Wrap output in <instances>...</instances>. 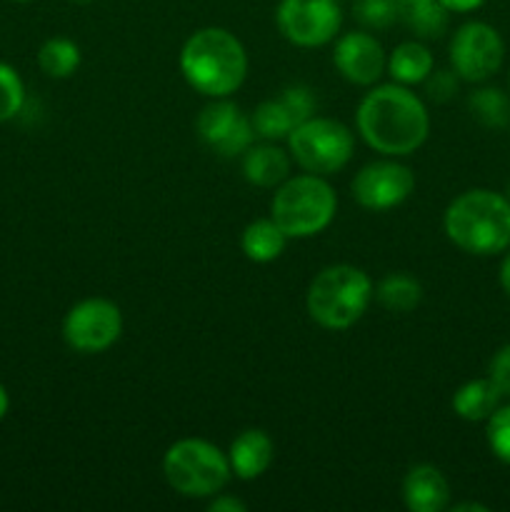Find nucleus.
<instances>
[{"label": "nucleus", "mask_w": 510, "mask_h": 512, "mask_svg": "<svg viewBox=\"0 0 510 512\" xmlns=\"http://www.w3.org/2000/svg\"><path fill=\"white\" fill-rule=\"evenodd\" d=\"M185 83L205 98H230L248 75V53L225 28H200L180 48Z\"/></svg>", "instance_id": "nucleus-2"}, {"label": "nucleus", "mask_w": 510, "mask_h": 512, "mask_svg": "<svg viewBox=\"0 0 510 512\" xmlns=\"http://www.w3.org/2000/svg\"><path fill=\"white\" fill-rule=\"evenodd\" d=\"M458 73L453 68L450 70H430L428 78L423 80L425 85V93H428L430 100L435 103H448L455 93H458Z\"/></svg>", "instance_id": "nucleus-28"}, {"label": "nucleus", "mask_w": 510, "mask_h": 512, "mask_svg": "<svg viewBox=\"0 0 510 512\" xmlns=\"http://www.w3.org/2000/svg\"><path fill=\"white\" fill-rule=\"evenodd\" d=\"M15 3H30V0H15Z\"/></svg>", "instance_id": "nucleus-36"}, {"label": "nucleus", "mask_w": 510, "mask_h": 512, "mask_svg": "<svg viewBox=\"0 0 510 512\" xmlns=\"http://www.w3.org/2000/svg\"><path fill=\"white\" fill-rule=\"evenodd\" d=\"M433 68V53L418 40H405V43L395 45L393 53L388 55V63H385V70L390 73L393 83L400 85L423 83Z\"/></svg>", "instance_id": "nucleus-21"}, {"label": "nucleus", "mask_w": 510, "mask_h": 512, "mask_svg": "<svg viewBox=\"0 0 510 512\" xmlns=\"http://www.w3.org/2000/svg\"><path fill=\"white\" fill-rule=\"evenodd\" d=\"M485 423H488L485 438H488L490 450H493L495 458L510 465V405L495 410Z\"/></svg>", "instance_id": "nucleus-27"}, {"label": "nucleus", "mask_w": 510, "mask_h": 512, "mask_svg": "<svg viewBox=\"0 0 510 512\" xmlns=\"http://www.w3.org/2000/svg\"><path fill=\"white\" fill-rule=\"evenodd\" d=\"M468 110L483 128L503 130L510 125V98L500 88L473 90L468 98Z\"/></svg>", "instance_id": "nucleus-23"}, {"label": "nucleus", "mask_w": 510, "mask_h": 512, "mask_svg": "<svg viewBox=\"0 0 510 512\" xmlns=\"http://www.w3.org/2000/svg\"><path fill=\"white\" fill-rule=\"evenodd\" d=\"M373 298L390 313H413L423 300V285L408 273H390L375 285Z\"/></svg>", "instance_id": "nucleus-22"}, {"label": "nucleus", "mask_w": 510, "mask_h": 512, "mask_svg": "<svg viewBox=\"0 0 510 512\" xmlns=\"http://www.w3.org/2000/svg\"><path fill=\"white\" fill-rule=\"evenodd\" d=\"M450 243L470 255H498L510 245V200L495 190L473 188L445 208Z\"/></svg>", "instance_id": "nucleus-3"}, {"label": "nucleus", "mask_w": 510, "mask_h": 512, "mask_svg": "<svg viewBox=\"0 0 510 512\" xmlns=\"http://www.w3.org/2000/svg\"><path fill=\"white\" fill-rule=\"evenodd\" d=\"M505 58V45L498 30L488 23L460 25L458 33L450 40V65L460 80L483 83L493 78Z\"/></svg>", "instance_id": "nucleus-10"}, {"label": "nucleus", "mask_w": 510, "mask_h": 512, "mask_svg": "<svg viewBox=\"0 0 510 512\" xmlns=\"http://www.w3.org/2000/svg\"><path fill=\"white\" fill-rule=\"evenodd\" d=\"M440 3L448 13H470V10H478L485 0H440Z\"/></svg>", "instance_id": "nucleus-31"}, {"label": "nucleus", "mask_w": 510, "mask_h": 512, "mask_svg": "<svg viewBox=\"0 0 510 512\" xmlns=\"http://www.w3.org/2000/svg\"><path fill=\"white\" fill-rule=\"evenodd\" d=\"M360 138L375 153L403 158L428 140L430 115L408 85H375L363 95L355 113Z\"/></svg>", "instance_id": "nucleus-1"}, {"label": "nucleus", "mask_w": 510, "mask_h": 512, "mask_svg": "<svg viewBox=\"0 0 510 512\" xmlns=\"http://www.w3.org/2000/svg\"><path fill=\"white\" fill-rule=\"evenodd\" d=\"M338 213V195L323 175L303 173L278 185L270 203V218L288 238L303 240L323 233Z\"/></svg>", "instance_id": "nucleus-5"}, {"label": "nucleus", "mask_w": 510, "mask_h": 512, "mask_svg": "<svg viewBox=\"0 0 510 512\" xmlns=\"http://www.w3.org/2000/svg\"><path fill=\"white\" fill-rule=\"evenodd\" d=\"M73 3H93V0H73Z\"/></svg>", "instance_id": "nucleus-35"}, {"label": "nucleus", "mask_w": 510, "mask_h": 512, "mask_svg": "<svg viewBox=\"0 0 510 512\" xmlns=\"http://www.w3.org/2000/svg\"><path fill=\"white\" fill-rule=\"evenodd\" d=\"M500 400H503V393H500V388L493 380H470V383L460 385L455 390L453 413L458 418L468 420V423H483V420H488L500 408Z\"/></svg>", "instance_id": "nucleus-18"}, {"label": "nucleus", "mask_w": 510, "mask_h": 512, "mask_svg": "<svg viewBox=\"0 0 510 512\" xmlns=\"http://www.w3.org/2000/svg\"><path fill=\"white\" fill-rule=\"evenodd\" d=\"M343 13L338 0H280L275 25L298 48H323L338 35Z\"/></svg>", "instance_id": "nucleus-9"}, {"label": "nucleus", "mask_w": 510, "mask_h": 512, "mask_svg": "<svg viewBox=\"0 0 510 512\" xmlns=\"http://www.w3.org/2000/svg\"><path fill=\"white\" fill-rule=\"evenodd\" d=\"M38 65L48 78H70L80 65L78 43L70 38H48L38 50Z\"/></svg>", "instance_id": "nucleus-24"}, {"label": "nucleus", "mask_w": 510, "mask_h": 512, "mask_svg": "<svg viewBox=\"0 0 510 512\" xmlns=\"http://www.w3.org/2000/svg\"><path fill=\"white\" fill-rule=\"evenodd\" d=\"M508 200H510V188H508Z\"/></svg>", "instance_id": "nucleus-37"}, {"label": "nucleus", "mask_w": 510, "mask_h": 512, "mask_svg": "<svg viewBox=\"0 0 510 512\" xmlns=\"http://www.w3.org/2000/svg\"><path fill=\"white\" fill-rule=\"evenodd\" d=\"M398 20L415 38L435 40L448 30V10L440 0H395Z\"/></svg>", "instance_id": "nucleus-20"}, {"label": "nucleus", "mask_w": 510, "mask_h": 512, "mask_svg": "<svg viewBox=\"0 0 510 512\" xmlns=\"http://www.w3.org/2000/svg\"><path fill=\"white\" fill-rule=\"evenodd\" d=\"M123 333V313L108 298H85L68 310L63 320V340L80 355L105 353Z\"/></svg>", "instance_id": "nucleus-8"}, {"label": "nucleus", "mask_w": 510, "mask_h": 512, "mask_svg": "<svg viewBox=\"0 0 510 512\" xmlns=\"http://www.w3.org/2000/svg\"><path fill=\"white\" fill-rule=\"evenodd\" d=\"M288 240V235L283 233V228L273 218H260L245 225L243 235H240V248H243L245 258L265 265L273 263L285 253Z\"/></svg>", "instance_id": "nucleus-19"}, {"label": "nucleus", "mask_w": 510, "mask_h": 512, "mask_svg": "<svg viewBox=\"0 0 510 512\" xmlns=\"http://www.w3.org/2000/svg\"><path fill=\"white\" fill-rule=\"evenodd\" d=\"M275 445L265 430L250 428L243 430L238 438L230 443L228 463L238 480H255L273 465Z\"/></svg>", "instance_id": "nucleus-16"}, {"label": "nucleus", "mask_w": 510, "mask_h": 512, "mask_svg": "<svg viewBox=\"0 0 510 512\" xmlns=\"http://www.w3.org/2000/svg\"><path fill=\"white\" fill-rule=\"evenodd\" d=\"M195 130L200 140L223 158L243 155L258 138L253 120L228 98H213V103L205 105L198 115Z\"/></svg>", "instance_id": "nucleus-12"}, {"label": "nucleus", "mask_w": 510, "mask_h": 512, "mask_svg": "<svg viewBox=\"0 0 510 512\" xmlns=\"http://www.w3.org/2000/svg\"><path fill=\"white\" fill-rule=\"evenodd\" d=\"M488 512V508H485V505H480V503H458V505H453V512Z\"/></svg>", "instance_id": "nucleus-34"}, {"label": "nucleus", "mask_w": 510, "mask_h": 512, "mask_svg": "<svg viewBox=\"0 0 510 512\" xmlns=\"http://www.w3.org/2000/svg\"><path fill=\"white\" fill-rule=\"evenodd\" d=\"M208 510L210 512H245L248 510V505H245L243 500L233 498V495H213Z\"/></svg>", "instance_id": "nucleus-30"}, {"label": "nucleus", "mask_w": 510, "mask_h": 512, "mask_svg": "<svg viewBox=\"0 0 510 512\" xmlns=\"http://www.w3.org/2000/svg\"><path fill=\"white\" fill-rule=\"evenodd\" d=\"M488 373V378L498 385L500 393L510 398V343L503 345V348L493 355Z\"/></svg>", "instance_id": "nucleus-29"}, {"label": "nucleus", "mask_w": 510, "mask_h": 512, "mask_svg": "<svg viewBox=\"0 0 510 512\" xmlns=\"http://www.w3.org/2000/svg\"><path fill=\"white\" fill-rule=\"evenodd\" d=\"M315 108H318V100H315L313 90L305 85H290V88L280 90V95L275 98L263 100L250 120H253L258 138L275 143V140L288 138L300 123L313 118Z\"/></svg>", "instance_id": "nucleus-13"}, {"label": "nucleus", "mask_w": 510, "mask_h": 512, "mask_svg": "<svg viewBox=\"0 0 510 512\" xmlns=\"http://www.w3.org/2000/svg\"><path fill=\"white\" fill-rule=\"evenodd\" d=\"M163 475L170 488L190 500L218 495L233 478L228 453L200 438H183L163 455Z\"/></svg>", "instance_id": "nucleus-6"}, {"label": "nucleus", "mask_w": 510, "mask_h": 512, "mask_svg": "<svg viewBox=\"0 0 510 512\" xmlns=\"http://www.w3.org/2000/svg\"><path fill=\"white\" fill-rule=\"evenodd\" d=\"M403 503L410 512H440L450 503V485L435 465H413L403 480Z\"/></svg>", "instance_id": "nucleus-15"}, {"label": "nucleus", "mask_w": 510, "mask_h": 512, "mask_svg": "<svg viewBox=\"0 0 510 512\" xmlns=\"http://www.w3.org/2000/svg\"><path fill=\"white\" fill-rule=\"evenodd\" d=\"M290 158L298 168L313 175H333L350 163L355 138L348 125L333 118L313 115L288 135Z\"/></svg>", "instance_id": "nucleus-7"}, {"label": "nucleus", "mask_w": 510, "mask_h": 512, "mask_svg": "<svg viewBox=\"0 0 510 512\" xmlns=\"http://www.w3.org/2000/svg\"><path fill=\"white\" fill-rule=\"evenodd\" d=\"M385 63H388V55L380 40H375V35L365 30H353L335 40L333 65L348 83L363 85V88L375 85L385 73Z\"/></svg>", "instance_id": "nucleus-14"}, {"label": "nucleus", "mask_w": 510, "mask_h": 512, "mask_svg": "<svg viewBox=\"0 0 510 512\" xmlns=\"http://www.w3.org/2000/svg\"><path fill=\"white\" fill-rule=\"evenodd\" d=\"M350 190L360 208L385 213L410 198V193L415 190V175L408 165L385 155V160H373V163L363 165L355 173Z\"/></svg>", "instance_id": "nucleus-11"}, {"label": "nucleus", "mask_w": 510, "mask_h": 512, "mask_svg": "<svg viewBox=\"0 0 510 512\" xmlns=\"http://www.w3.org/2000/svg\"><path fill=\"white\" fill-rule=\"evenodd\" d=\"M353 15L365 30H385L398 20L395 0H355Z\"/></svg>", "instance_id": "nucleus-26"}, {"label": "nucleus", "mask_w": 510, "mask_h": 512, "mask_svg": "<svg viewBox=\"0 0 510 512\" xmlns=\"http://www.w3.org/2000/svg\"><path fill=\"white\" fill-rule=\"evenodd\" d=\"M8 410H10V395H8V390H5V385L0 383V420L8 415Z\"/></svg>", "instance_id": "nucleus-33"}, {"label": "nucleus", "mask_w": 510, "mask_h": 512, "mask_svg": "<svg viewBox=\"0 0 510 512\" xmlns=\"http://www.w3.org/2000/svg\"><path fill=\"white\" fill-rule=\"evenodd\" d=\"M25 85L18 70L8 63H0V123H8L23 110Z\"/></svg>", "instance_id": "nucleus-25"}, {"label": "nucleus", "mask_w": 510, "mask_h": 512, "mask_svg": "<svg viewBox=\"0 0 510 512\" xmlns=\"http://www.w3.org/2000/svg\"><path fill=\"white\" fill-rule=\"evenodd\" d=\"M500 288H503V293L510 298V253L505 255L503 265H500Z\"/></svg>", "instance_id": "nucleus-32"}, {"label": "nucleus", "mask_w": 510, "mask_h": 512, "mask_svg": "<svg viewBox=\"0 0 510 512\" xmlns=\"http://www.w3.org/2000/svg\"><path fill=\"white\" fill-rule=\"evenodd\" d=\"M243 178L255 188H278L290 178V155L283 148L268 140V143L250 145L243 153Z\"/></svg>", "instance_id": "nucleus-17"}, {"label": "nucleus", "mask_w": 510, "mask_h": 512, "mask_svg": "<svg viewBox=\"0 0 510 512\" xmlns=\"http://www.w3.org/2000/svg\"><path fill=\"white\" fill-rule=\"evenodd\" d=\"M373 293V280L365 270L348 263L328 265L310 280L305 310L320 328L348 330L363 318Z\"/></svg>", "instance_id": "nucleus-4"}]
</instances>
